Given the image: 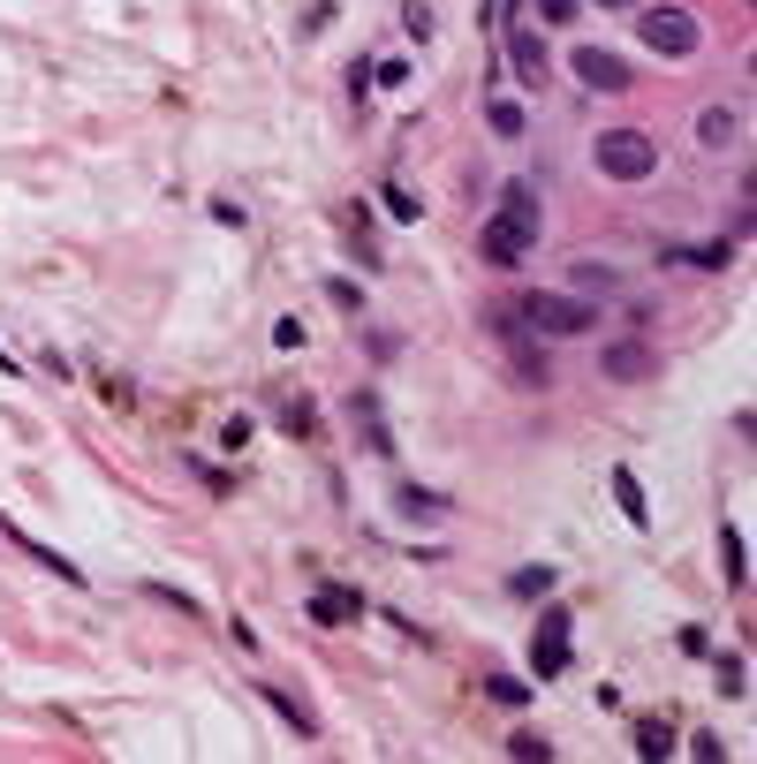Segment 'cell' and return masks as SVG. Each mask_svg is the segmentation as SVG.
I'll return each mask as SVG.
<instances>
[{
  "instance_id": "7a4b0ae2",
  "label": "cell",
  "mask_w": 757,
  "mask_h": 764,
  "mask_svg": "<svg viewBox=\"0 0 757 764\" xmlns=\"http://www.w3.org/2000/svg\"><path fill=\"white\" fill-rule=\"evenodd\" d=\"M523 325H530L538 341H576V333L599 325V304H591V296H569V288H530V296H523Z\"/></svg>"
},
{
  "instance_id": "2e32d148",
  "label": "cell",
  "mask_w": 757,
  "mask_h": 764,
  "mask_svg": "<svg viewBox=\"0 0 757 764\" xmlns=\"http://www.w3.org/2000/svg\"><path fill=\"white\" fill-rule=\"evenodd\" d=\"M379 205H387V212H394L402 227H417V220H425V205H417V197H410L402 182H387V189H379Z\"/></svg>"
},
{
  "instance_id": "8992f818",
  "label": "cell",
  "mask_w": 757,
  "mask_h": 764,
  "mask_svg": "<svg viewBox=\"0 0 757 764\" xmlns=\"http://www.w3.org/2000/svg\"><path fill=\"white\" fill-rule=\"evenodd\" d=\"M576 84H591V91H628L636 69H628L613 46H576Z\"/></svg>"
},
{
  "instance_id": "5b68a950",
  "label": "cell",
  "mask_w": 757,
  "mask_h": 764,
  "mask_svg": "<svg viewBox=\"0 0 757 764\" xmlns=\"http://www.w3.org/2000/svg\"><path fill=\"white\" fill-rule=\"evenodd\" d=\"M569 636H576V613H569V606L538 613V636H530V674H538V681L569 674Z\"/></svg>"
},
{
  "instance_id": "7402d4cb",
  "label": "cell",
  "mask_w": 757,
  "mask_h": 764,
  "mask_svg": "<svg viewBox=\"0 0 757 764\" xmlns=\"http://www.w3.org/2000/svg\"><path fill=\"white\" fill-rule=\"evenodd\" d=\"M402 23H410V38H432V8H425V0H410Z\"/></svg>"
},
{
  "instance_id": "8fae6325",
  "label": "cell",
  "mask_w": 757,
  "mask_h": 764,
  "mask_svg": "<svg viewBox=\"0 0 757 764\" xmlns=\"http://www.w3.org/2000/svg\"><path fill=\"white\" fill-rule=\"evenodd\" d=\"M720 576H728V591L750 583V553H743V530H735V522L720 530Z\"/></svg>"
},
{
  "instance_id": "484cf974",
  "label": "cell",
  "mask_w": 757,
  "mask_h": 764,
  "mask_svg": "<svg viewBox=\"0 0 757 764\" xmlns=\"http://www.w3.org/2000/svg\"><path fill=\"white\" fill-rule=\"evenodd\" d=\"M508 750H515V757H553V742H546V735H515Z\"/></svg>"
},
{
  "instance_id": "ac0fdd59",
  "label": "cell",
  "mask_w": 757,
  "mask_h": 764,
  "mask_svg": "<svg viewBox=\"0 0 757 764\" xmlns=\"http://www.w3.org/2000/svg\"><path fill=\"white\" fill-rule=\"evenodd\" d=\"M485 122H492V137H523V107H515V99H492Z\"/></svg>"
},
{
  "instance_id": "ba28073f",
  "label": "cell",
  "mask_w": 757,
  "mask_h": 764,
  "mask_svg": "<svg viewBox=\"0 0 757 764\" xmlns=\"http://www.w3.org/2000/svg\"><path fill=\"white\" fill-rule=\"evenodd\" d=\"M310 620H318V628H349V620H364V591H349V583H326V591L310 599Z\"/></svg>"
},
{
  "instance_id": "603a6c76",
  "label": "cell",
  "mask_w": 757,
  "mask_h": 764,
  "mask_svg": "<svg viewBox=\"0 0 757 764\" xmlns=\"http://www.w3.org/2000/svg\"><path fill=\"white\" fill-rule=\"evenodd\" d=\"M402 507H410V515H448V500H432V492H410V484H402Z\"/></svg>"
},
{
  "instance_id": "44dd1931",
  "label": "cell",
  "mask_w": 757,
  "mask_h": 764,
  "mask_svg": "<svg viewBox=\"0 0 757 764\" xmlns=\"http://www.w3.org/2000/svg\"><path fill=\"white\" fill-rule=\"evenodd\" d=\"M492 697H500V704H515V712H530V689H523V681H508V674H492Z\"/></svg>"
},
{
  "instance_id": "cb8c5ba5",
  "label": "cell",
  "mask_w": 757,
  "mask_h": 764,
  "mask_svg": "<svg viewBox=\"0 0 757 764\" xmlns=\"http://www.w3.org/2000/svg\"><path fill=\"white\" fill-rule=\"evenodd\" d=\"M326 296H333L341 310H364V288H356V281H326Z\"/></svg>"
},
{
  "instance_id": "4fadbf2b",
  "label": "cell",
  "mask_w": 757,
  "mask_h": 764,
  "mask_svg": "<svg viewBox=\"0 0 757 764\" xmlns=\"http://www.w3.org/2000/svg\"><path fill=\"white\" fill-rule=\"evenodd\" d=\"M266 704H273V712H281V719H289V727H296L303 742H310V735H318V719H310V712H303V697H289V689H273V681H266Z\"/></svg>"
},
{
  "instance_id": "52a82bcc",
  "label": "cell",
  "mask_w": 757,
  "mask_h": 764,
  "mask_svg": "<svg viewBox=\"0 0 757 764\" xmlns=\"http://www.w3.org/2000/svg\"><path fill=\"white\" fill-rule=\"evenodd\" d=\"M508 61H515V84H523V91H546L553 61H546V46H538L530 23H508Z\"/></svg>"
},
{
  "instance_id": "9a60e30c",
  "label": "cell",
  "mask_w": 757,
  "mask_h": 764,
  "mask_svg": "<svg viewBox=\"0 0 757 764\" xmlns=\"http://www.w3.org/2000/svg\"><path fill=\"white\" fill-rule=\"evenodd\" d=\"M735 130H743V122H735V107H705V122H697V137H705V145H735Z\"/></svg>"
},
{
  "instance_id": "7c38bea8",
  "label": "cell",
  "mask_w": 757,
  "mask_h": 764,
  "mask_svg": "<svg viewBox=\"0 0 757 764\" xmlns=\"http://www.w3.org/2000/svg\"><path fill=\"white\" fill-rule=\"evenodd\" d=\"M15 545H23V553H30V560H38V568H53V576H61V583H76V591H84V568H76V560H61V553H53V545H38V538H30V530H15Z\"/></svg>"
},
{
  "instance_id": "e0dca14e",
  "label": "cell",
  "mask_w": 757,
  "mask_h": 764,
  "mask_svg": "<svg viewBox=\"0 0 757 764\" xmlns=\"http://www.w3.org/2000/svg\"><path fill=\"white\" fill-rule=\"evenodd\" d=\"M636 750H644V757H667V750H674V727H667V719H636Z\"/></svg>"
},
{
  "instance_id": "277c9868",
  "label": "cell",
  "mask_w": 757,
  "mask_h": 764,
  "mask_svg": "<svg viewBox=\"0 0 757 764\" xmlns=\"http://www.w3.org/2000/svg\"><path fill=\"white\" fill-rule=\"evenodd\" d=\"M636 46H651L659 61H689V53L705 46V23H697L689 8H644V15H636Z\"/></svg>"
},
{
  "instance_id": "4316f807",
  "label": "cell",
  "mask_w": 757,
  "mask_h": 764,
  "mask_svg": "<svg viewBox=\"0 0 757 764\" xmlns=\"http://www.w3.org/2000/svg\"><path fill=\"white\" fill-rule=\"evenodd\" d=\"M0 371H15V356H8V348H0Z\"/></svg>"
},
{
  "instance_id": "30bf717a",
  "label": "cell",
  "mask_w": 757,
  "mask_h": 764,
  "mask_svg": "<svg viewBox=\"0 0 757 764\" xmlns=\"http://www.w3.org/2000/svg\"><path fill=\"white\" fill-rule=\"evenodd\" d=\"M613 507L636 522V530H651V500H644V484H636V469H613Z\"/></svg>"
},
{
  "instance_id": "d4e9b609",
  "label": "cell",
  "mask_w": 757,
  "mask_h": 764,
  "mask_svg": "<svg viewBox=\"0 0 757 764\" xmlns=\"http://www.w3.org/2000/svg\"><path fill=\"white\" fill-rule=\"evenodd\" d=\"M364 348H371V363H394V348H402V341H394V333H364Z\"/></svg>"
},
{
  "instance_id": "6da1fadb",
  "label": "cell",
  "mask_w": 757,
  "mask_h": 764,
  "mask_svg": "<svg viewBox=\"0 0 757 764\" xmlns=\"http://www.w3.org/2000/svg\"><path fill=\"white\" fill-rule=\"evenodd\" d=\"M477 250H485L500 273H515V266L538 250V189H530V182H508V189H500V205H492Z\"/></svg>"
},
{
  "instance_id": "ffe728a7",
  "label": "cell",
  "mask_w": 757,
  "mask_h": 764,
  "mask_svg": "<svg viewBox=\"0 0 757 764\" xmlns=\"http://www.w3.org/2000/svg\"><path fill=\"white\" fill-rule=\"evenodd\" d=\"M743 681H750V674H743V658H735V651H720V689H728V697H743Z\"/></svg>"
},
{
  "instance_id": "d6986e66",
  "label": "cell",
  "mask_w": 757,
  "mask_h": 764,
  "mask_svg": "<svg viewBox=\"0 0 757 764\" xmlns=\"http://www.w3.org/2000/svg\"><path fill=\"white\" fill-rule=\"evenodd\" d=\"M530 8H538V23H553V30L576 23V0H530Z\"/></svg>"
},
{
  "instance_id": "5bb4252c",
  "label": "cell",
  "mask_w": 757,
  "mask_h": 764,
  "mask_svg": "<svg viewBox=\"0 0 757 764\" xmlns=\"http://www.w3.org/2000/svg\"><path fill=\"white\" fill-rule=\"evenodd\" d=\"M553 583H561V576H553L546 560H530V568H515V576H508V591H515V599H546Z\"/></svg>"
},
{
  "instance_id": "3957f363",
  "label": "cell",
  "mask_w": 757,
  "mask_h": 764,
  "mask_svg": "<svg viewBox=\"0 0 757 764\" xmlns=\"http://www.w3.org/2000/svg\"><path fill=\"white\" fill-rule=\"evenodd\" d=\"M591 167H599L606 182H651L659 174V145L644 130H606L599 145H591Z\"/></svg>"
},
{
  "instance_id": "83f0119b",
  "label": "cell",
  "mask_w": 757,
  "mask_h": 764,
  "mask_svg": "<svg viewBox=\"0 0 757 764\" xmlns=\"http://www.w3.org/2000/svg\"><path fill=\"white\" fill-rule=\"evenodd\" d=\"M599 8H636V0H599Z\"/></svg>"
},
{
  "instance_id": "9c48e42d",
  "label": "cell",
  "mask_w": 757,
  "mask_h": 764,
  "mask_svg": "<svg viewBox=\"0 0 757 764\" xmlns=\"http://www.w3.org/2000/svg\"><path fill=\"white\" fill-rule=\"evenodd\" d=\"M606 379H621V386H628V379H651V348H644L636 333H621V341L606 348Z\"/></svg>"
}]
</instances>
